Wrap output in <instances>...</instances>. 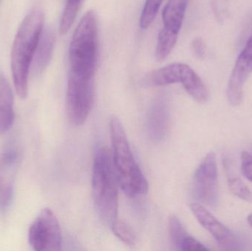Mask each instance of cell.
Instances as JSON below:
<instances>
[{
	"mask_svg": "<svg viewBox=\"0 0 252 251\" xmlns=\"http://www.w3.org/2000/svg\"><path fill=\"white\" fill-rule=\"evenodd\" d=\"M44 15L34 10L21 24L12 46L10 66L18 95L25 99L28 93L30 69L44 27Z\"/></svg>",
	"mask_w": 252,
	"mask_h": 251,
	"instance_id": "1",
	"label": "cell"
},
{
	"mask_svg": "<svg viewBox=\"0 0 252 251\" xmlns=\"http://www.w3.org/2000/svg\"><path fill=\"white\" fill-rule=\"evenodd\" d=\"M119 185L112 154L106 147L98 149L93 162V197L99 216L109 225L118 219Z\"/></svg>",
	"mask_w": 252,
	"mask_h": 251,
	"instance_id": "2",
	"label": "cell"
},
{
	"mask_svg": "<svg viewBox=\"0 0 252 251\" xmlns=\"http://www.w3.org/2000/svg\"><path fill=\"white\" fill-rule=\"evenodd\" d=\"M110 131L112 161L123 191L129 197L146 194L148 181L135 159L124 125L118 118L111 120Z\"/></svg>",
	"mask_w": 252,
	"mask_h": 251,
	"instance_id": "3",
	"label": "cell"
},
{
	"mask_svg": "<svg viewBox=\"0 0 252 251\" xmlns=\"http://www.w3.org/2000/svg\"><path fill=\"white\" fill-rule=\"evenodd\" d=\"M97 56V17L93 10H90L83 16L72 35L69 50V71L94 76Z\"/></svg>",
	"mask_w": 252,
	"mask_h": 251,
	"instance_id": "4",
	"label": "cell"
},
{
	"mask_svg": "<svg viewBox=\"0 0 252 251\" xmlns=\"http://www.w3.org/2000/svg\"><path fill=\"white\" fill-rule=\"evenodd\" d=\"M94 76H85L69 71L66 112L71 124L80 126L87 121L94 106Z\"/></svg>",
	"mask_w": 252,
	"mask_h": 251,
	"instance_id": "5",
	"label": "cell"
},
{
	"mask_svg": "<svg viewBox=\"0 0 252 251\" xmlns=\"http://www.w3.org/2000/svg\"><path fill=\"white\" fill-rule=\"evenodd\" d=\"M28 240L31 247L37 251H60L62 234L60 224L54 212L45 208L31 225Z\"/></svg>",
	"mask_w": 252,
	"mask_h": 251,
	"instance_id": "6",
	"label": "cell"
},
{
	"mask_svg": "<svg viewBox=\"0 0 252 251\" xmlns=\"http://www.w3.org/2000/svg\"><path fill=\"white\" fill-rule=\"evenodd\" d=\"M219 176L216 156L207 153L195 170L193 178L194 196L199 203L214 207L219 200Z\"/></svg>",
	"mask_w": 252,
	"mask_h": 251,
	"instance_id": "7",
	"label": "cell"
},
{
	"mask_svg": "<svg viewBox=\"0 0 252 251\" xmlns=\"http://www.w3.org/2000/svg\"><path fill=\"white\" fill-rule=\"evenodd\" d=\"M252 73V33L235 62L228 83L226 96L232 106H238L242 103L244 85Z\"/></svg>",
	"mask_w": 252,
	"mask_h": 251,
	"instance_id": "8",
	"label": "cell"
},
{
	"mask_svg": "<svg viewBox=\"0 0 252 251\" xmlns=\"http://www.w3.org/2000/svg\"><path fill=\"white\" fill-rule=\"evenodd\" d=\"M171 125V105L166 94L156 97L148 110L147 131L154 142H160L167 137Z\"/></svg>",
	"mask_w": 252,
	"mask_h": 251,
	"instance_id": "9",
	"label": "cell"
},
{
	"mask_svg": "<svg viewBox=\"0 0 252 251\" xmlns=\"http://www.w3.org/2000/svg\"><path fill=\"white\" fill-rule=\"evenodd\" d=\"M190 208L198 223L214 237L220 246L229 250L236 249L238 240L233 232L213 216L204 205L193 203Z\"/></svg>",
	"mask_w": 252,
	"mask_h": 251,
	"instance_id": "10",
	"label": "cell"
},
{
	"mask_svg": "<svg viewBox=\"0 0 252 251\" xmlns=\"http://www.w3.org/2000/svg\"><path fill=\"white\" fill-rule=\"evenodd\" d=\"M18 166L15 150H6L0 155V209L5 210L13 199V184Z\"/></svg>",
	"mask_w": 252,
	"mask_h": 251,
	"instance_id": "11",
	"label": "cell"
},
{
	"mask_svg": "<svg viewBox=\"0 0 252 251\" xmlns=\"http://www.w3.org/2000/svg\"><path fill=\"white\" fill-rule=\"evenodd\" d=\"M169 235L173 246L180 251H206L210 249L189 235L182 221L176 215L169 218Z\"/></svg>",
	"mask_w": 252,
	"mask_h": 251,
	"instance_id": "12",
	"label": "cell"
},
{
	"mask_svg": "<svg viewBox=\"0 0 252 251\" xmlns=\"http://www.w3.org/2000/svg\"><path fill=\"white\" fill-rule=\"evenodd\" d=\"M187 92L199 103H205L210 99V91L204 81L188 65L182 63L180 82Z\"/></svg>",
	"mask_w": 252,
	"mask_h": 251,
	"instance_id": "13",
	"label": "cell"
},
{
	"mask_svg": "<svg viewBox=\"0 0 252 251\" xmlns=\"http://www.w3.org/2000/svg\"><path fill=\"white\" fill-rule=\"evenodd\" d=\"M55 39L56 37L51 29H43L31 64L33 74L39 75L48 66L53 55Z\"/></svg>",
	"mask_w": 252,
	"mask_h": 251,
	"instance_id": "14",
	"label": "cell"
},
{
	"mask_svg": "<svg viewBox=\"0 0 252 251\" xmlns=\"http://www.w3.org/2000/svg\"><path fill=\"white\" fill-rule=\"evenodd\" d=\"M14 117L13 92L7 79L0 71V132L10 129Z\"/></svg>",
	"mask_w": 252,
	"mask_h": 251,
	"instance_id": "15",
	"label": "cell"
},
{
	"mask_svg": "<svg viewBox=\"0 0 252 251\" xmlns=\"http://www.w3.org/2000/svg\"><path fill=\"white\" fill-rule=\"evenodd\" d=\"M188 4V0H169L163 9V28L179 33Z\"/></svg>",
	"mask_w": 252,
	"mask_h": 251,
	"instance_id": "16",
	"label": "cell"
},
{
	"mask_svg": "<svg viewBox=\"0 0 252 251\" xmlns=\"http://www.w3.org/2000/svg\"><path fill=\"white\" fill-rule=\"evenodd\" d=\"M182 64L171 63L154 71L147 78V84L153 86H165L180 82Z\"/></svg>",
	"mask_w": 252,
	"mask_h": 251,
	"instance_id": "17",
	"label": "cell"
},
{
	"mask_svg": "<svg viewBox=\"0 0 252 251\" xmlns=\"http://www.w3.org/2000/svg\"><path fill=\"white\" fill-rule=\"evenodd\" d=\"M179 33L173 31L163 28L160 30L155 50V57L158 61H163L168 57L176 45Z\"/></svg>",
	"mask_w": 252,
	"mask_h": 251,
	"instance_id": "18",
	"label": "cell"
},
{
	"mask_svg": "<svg viewBox=\"0 0 252 251\" xmlns=\"http://www.w3.org/2000/svg\"><path fill=\"white\" fill-rule=\"evenodd\" d=\"M81 1L82 0H67L61 19L59 28L61 35H63L67 33L72 28L74 21L78 14Z\"/></svg>",
	"mask_w": 252,
	"mask_h": 251,
	"instance_id": "19",
	"label": "cell"
},
{
	"mask_svg": "<svg viewBox=\"0 0 252 251\" xmlns=\"http://www.w3.org/2000/svg\"><path fill=\"white\" fill-rule=\"evenodd\" d=\"M164 0H146L139 19V25L143 29H148L156 19L157 13Z\"/></svg>",
	"mask_w": 252,
	"mask_h": 251,
	"instance_id": "20",
	"label": "cell"
},
{
	"mask_svg": "<svg viewBox=\"0 0 252 251\" xmlns=\"http://www.w3.org/2000/svg\"><path fill=\"white\" fill-rule=\"evenodd\" d=\"M111 226L115 235L123 243L128 246H133L136 245V234L126 222L121 220L117 219Z\"/></svg>",
	"mask_w": 252,
	"mask_h": 251,
	"instance_id": "21",
	"label": "cell"
},
{
	"mask_svg": "<svg viewBox=\"0 0 252 251\" xmlns=\"http://www.w3.org/2000/svg\"><path fill=\"white\" fill-rule=\"evenodd\" d=\"M228 186L232 194L240 199L252 203V193L248 187L238 177H231L228 179Z\"/></svg>",
	"mask_w": 252,
	"mask_h": 251,
	"instance_id": "22",
	"label": "cell"
},
{
	"mask_svg": "<svg viewBox=\"0 0 252 251\" xmlns=\"http://www.w3.org/2000/svg\"><path fill=\"white\" fill-rule=\"evenodd\" d=\"M213 14L219 25H224L230 12V0H212Z\"/></svg>",
	"mask_w": 252,
	"mask_h": 251,
	"instance_id": "23",
	"label": "cell"
},
{
	"mask_svg": "<svg viewBox=\"0 0 252 251\" xmlns=\"http://www.w3.org/2000/svg\"><path fill=\"white\" fill-rule=\"evenodd\" d=\"M192 55L198 60H204L207 56V46L202 38L197 37L191 43Z\"/></svg>",
	"mask_w": 252,
	"mask_h": 251,
	"instance_id": "24",
	"label": "cell"
},
{
	"mask_svg": "<svg viewBox=\"0 0 252 251\" xmlns=\"http://www.w3.org/2000/svg\"><path fill=\"white\" fill-rule=\"evenodd\" d=\"M241 171L247 179L252 183V155L244 152L241 156Z\"/></svg>",
	"mask_w": 252,
	"mask_h": 251,
	"instance_id": "25",
	"label": "cell"
},
{
	"mask_svg": "<svg viewBox=\"0 0 252 251\" xmlns=\"http://www.w3.org/2000/svg\"><path fill=\"white\" fill-rule=\"evenodd\" d=\"M248 223L249 224H250V225H251V226L252 227V213L250 214V215H249Z\"/></svg>",
	"mask_w": 252,
	"mask_h": 251,
	"instance_id": "26",
	"label": "cell"
}]
</instances>
